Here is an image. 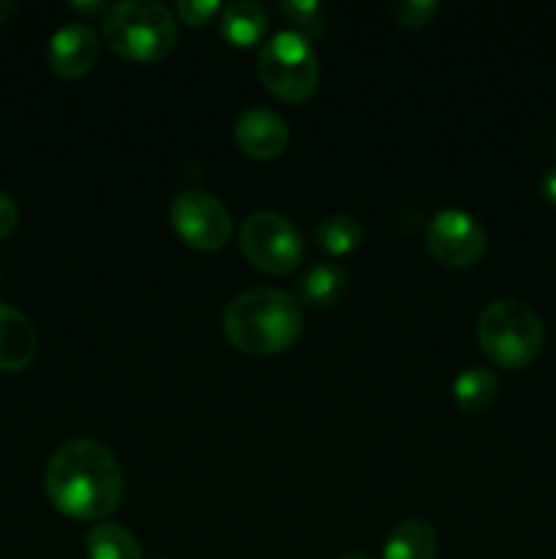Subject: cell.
Returning <instances> with one entry per match:
<instances>
[{
    "label": "cell",
    "mask_w": 556,
    "mask_h": 559,
    "mask_svg": "<svg viewBox=\"0 0 556 559\" xmlns=\"http://www.w3.org/2000/svg\"><path fill=\"white\" fill-rule=\"evenodd\" d=\"M436 11H439L436 0H396L390 5L392 20L401 27H409V31H420V27L428 25L436 16Z\"/></svg>",
    "instance_id": "ac0fdd59"
},
{
    "label": "cell",
    "mask_w": 556,
    "mask_h": 559,
    "mask_svg": "<svg viewBox=\"0 0 556 559\" xmlns=\"http://www.w3.org/2000/svg\"><path fill=\"white\" fill-rule=\"evenodd\" d=\"M256 71L262 85L289 104H300L314 96L322 74L319 55L309 36L300 31H281L262 44Z\"/></svg>",
    "instance_id": "5b68a950"
},
{
    "label": "cell",
    "mask_w": 556,
    "mask_h": 559,
    "mask_svg": "<svg viewBox=\"0 0 556 559\" xmlns=\"http://www.w3.org/2000/svg\"><path fill=\"white\" fill-rule=\"evenodd\" d=\"M240 249L259 271L283 276L303 260L300 229L276 211H256L240 227Z\"/></svg>",
    "instance_id": "8992f818"
},
{
    "label": "cell",
    "mask_w": 556,
    "mask_h": 559,
    "mask_svg": "<svg viewBox=\"0 0 556 559\" xmlns=\"http://www.w3.org/2000/svg\"><path fill=\"white\" fill-rule=\"evenodd\" d=\"M169 224L185 246L196 251H218L232 238V216L218 197L185 189L169 205Z\"/></svg>",
    "instance_id": "52a82bcc"
},
{
    "label": "cell",
    "mask_w": 556,
    "mask_h": 559,
    "mask_svg": "<svg viewBox=\"0 0 556 559\" xmlns=\"http://www.w3.org/2000/svg\"><path fill=\"white\" fill-rule=\"evenodd\" d=\"M436 530L423 519L396 524L382 546V559H436Z\"/></svg>",
    "instance_id": "4fadbf2b"
},
{
    "label": "cell",
    "mask_w": 556,
    "mask_h": 559,
    "mask_svg": "<svg viewBox=\"0 0 556 559\" xmlns=\"http://www.w3.org/2000/svg\"><path fill=\"white\" fill-rule=\"evenodd\" d=\"M98 55H101V38L85 22L63 25L49 38V69L63 80H80V76L90 74L93 66L98 63Z\"/></svg>",
    "instance_id": "9c48e42d"
},
{
    "label": "cell",
    "mask_w": 556,
    "mask_h": 559,
    "mask_svg": "<svg viewBox=\"0 0 556 559\" xmlns=\"http://www.w3.org/2000/svg\"><path fill=\"white\" fill-rule=\"evenodd\" d=\"M281 11L294 22V25H314L316 16H319L322 5L314 3V0H283Z\"/></svg>",
    "instance_id": "ffe728a7"
},
{
    "label": "cell",
    "mask_w": 556,
    "mask_h": 559,
    "mask_svg": "<svg viewBox=\"0 0 556 559\" xmlns=\"http://www.w3.org/2000/svg\"><path fill=\"white\" fill-rule=\"evenodd\" d=\"M104 41L120 58L153 63L178 44V22L158 0H120L104 16Z\"/></svg>",
    "instance_id": "277c9868"
},
{
    "label": "cell",
    "mask_w": 556,
    "mask_h": 559,
    "mask_svg": "<svg viewBox=\"0 0 556 559\" xmlns=\"http://www.w3.org/2000/svg\"><path fill=\"white\" fill-rule=\"evenodd\" d=\"M16 224H20V207H16V202L9 194L0 191V240L9 238L16 229Z\"/></svg>",
    "instance_id": "44dd1931"
},
{
    "label": "cell",
    "mask_w": 556,
    "mask_h": 559,
    "mask_svg": "<svg viewBox=\"0 0 556 559\" xmlns=\"http://www.w3.org/2000/svg\"><path fill=\"white\" fill-rule=\"evenodd\" d=\"M16 11H20V5H16L14 0H0V25H3V22H9Z\"/></svg>",
    "instance_id": "cb8c5ba5"
},
{
    "label": "cell",
    "mask_w": 556,
    "mask_h": 559,
    "mask_svg": "<svg viewBox=\"0 0 556 559\" xmlns=\"http://www.w3.org/2000/svg\"><path fill=\"white\" fill-rule=\"evenodd\" d=\"M540 194L545 197V202L556 205V167L545 169L543 180H540Z\"/></svg>",
    "instance_id": "7402d4cb"
},
{
    "label": "cell",
    "mask_w": 556,
    "mask_h": 559,
    "mask_svg": "<svg viewBox=\"0 0 556 559\" xmlns=\"http://www.w3.org/2000/svg\"><path fill=\"white\" fill-rule=\"evenodd\" d=\"M496 396H499V377L485 366H469L452 380V399L463 413H485Z\"/></svg>",
    "instance_id": "9a60e30c"
},
{
    "label": "cell",
    "mask_w": 556,
    "mask_h": 559,
    "mask_svg": "<svg viewBox=\"0 0 556 559\" xmlns=\"http://www.w3.org/2000/svg\"><path fill=\"white\" fill-rule=\"evenodd\" d=\"M478 342L491 364L521 371L532 366L543 349V320L527 300H491L478 317Z\"/></svg>",
    "instance_id": "3957f363"
},
{
    "label": "cell",
    "mask_w": 556,
    "mask_h": 559,
    "mask_svg": "<svg viewBox=\"0 0 556 559\" xmlns=\"http://www.w3.org/2000/svg\"><path fill=\"white\" fill-rule=\"evenodd\" d=\"M87 559H142V546L123 524L104 522L87 533Z\"/></svg>",
    "instance_id": "2e32d148"
},
{
    "label": "cell",
    "mask_w": 556,
    "mask_h": 559,
    "mask_svg": "<svg viewBox=\"0 0 556 559\" xmlns=\"http://www.w3.org/2000/svg\"><path fill=\"white\" fill-rule=\"evenodd\" d=\"M38 336L33 322L20 309L0 304V371L27 369L36 358Z\"/></svg>",
    "instance_id": "8fae6325"
},
{
    "label": "cell",
    "mask_w": 556,
    "mask_h": 559,
    "mask_svg": "<svg viewBox=\"0 0 556 559\" xmlns=\"http://www.w3.org/2000/svg\"><path fill=\"white\" fill-rule=\"evenodd\" d=\"M341 559H374V557L365 555V551H349V555H343Z\"/></svg>",
    "instance_id": "d4e9b609"
},
{
    "label": "cell",
    "mask_w": 556,
    "mask_h": 559,
    "mask_svg": "<svg viewBox=\"0 0 556 559\" xmlns=\"http://www.w3.org/2000/svg\"><path fill=\"white\" fill-rule=\"evenodd\" d=\"M44 489L60 513L85 522H101L123 500V467L98 440H71L49 456Z\"/></svg>",
    "instance_id": "6da1fadb"
},
{
    "label": "cell",
    "mask_w": 556,
    "mask_h": 559,
    "mask_svg": "<svg viewBox=\"0 0 556 559\" xmlns=\"http://www.w3.org/2000/svg\"><path fill=\"white\" fill-rule=\"evenodd\" d=\"M316 243L333 257L352 254L360 243H363V227L354 216L349 213H336V216H327L325 222L316 227Z\"/></svg>",
    "instance_id": "e0dca14e"
},
{
    "label": "cell",
    "mask_w": 556,
    "mask_h": 559,
    "mask_svg": "<svg viewBox=\"0 0 556 559\" xmlns=\"http://www.w3.org/2000/svg\"><path fill=\"white\" fill-rule=\"evenodd\" d=\"M425 246L431 254L447 267H472L483 260L485 229L472 213L458 211V207H445L436 213L425 229Z\"/></svg>",
    "instance_id": "ba28073f"
},
{
    "label": "cell",
    "mask_w": 556,
    "mask_h": 559,
    "mask_svg": "<svg viewBox=\"0 0 556 559\" xmlns=\"http://www.w3.org/2000/svg\"><path fill=\"white\" fill-rule=\"evenodd\" d=\"M71 9L80 11L82 16H96V14L107 16V11L112 9V5L104 3V0H96V3H85V0H82V3H71Z\"/></svg>",
    "instance_id": "603a6c76"
},
{
    "label": "cell",
    "mask_w": 556,
    "mask_h": 559,
    "mask_svg": "<svg viewBox=\"0 0 556 559\" xmlns=\"http://www.w3.org/2000/svg\"><path fill=\"white\" fill-rule=\"evenodd\" d=\"M234 145L251 158L270 162L289 147V126L278 112L267 107H249L234 118Z\"/></svg>",
    "instance_id": "30bf717a"
},
{
    "label": "cell",
    "mask_w": 556,
    "mask_h": 559,
    "mask_svg": "<svg viewBox=\"0 0 556 559\" xmlns=\"http://www.w3.org/2000/svg\"><path fill=\"white\" fill-rule=\"evenodd\" d=\"M218 9H221L218 0H180V3L174 5L180 20H183L185 25H194V27H205L207 22L216 20Z\"/></svg>",
    "instance_id": "d6986e66"
},
{
    "label": "cell",
    "mask_w": 556,
    "mask_h": 559,
    "mask_svg": "<svg viewBox=\"0 0 556 559\" xmlns=\"http://www.w3.org/2000/svg\"><path fill=\"white\" fill-rule=\"evenodd\" d=\"M218 27L232 47H254L265 36L267 14L254 0H234L221 11Z\"/></svg>",
    "instance_id": "5bb4252c"
},
{
    "label": "cell",
    "mask_w": 556,
    "mask_h": 559,
    "mask_svg": "<svg viewBox=\"0 0 556 559\" xmlns=\"http://www.w3.org/2000/svg\"><path fill=\"white\" fill-rule=\"evenodd\" d=\"M349 276L338 262L325 260L311 265L309 271L300 276L298 287H294V298L300 306H311V309H330L347 293Z\"/></svg>",
    "instance_id": "7c38bea8"
},
{
    "label": "cell",
    "mask_w": 556,
    "mask_h": 559,
    "mask_svg": "<svg viewBox=\"0 0 556 559\" xmlns=\"http://www.w3.org/2000/svg\"><path fill=\"white\" fill-rule=\"evenodd\" d=\"M223 333L227 342L245 355L287 353L303 333V306L283 289H245L229 300Z\"/></svg>",
    "instance_id": "7a4b0ae2"
}]
</instances>
